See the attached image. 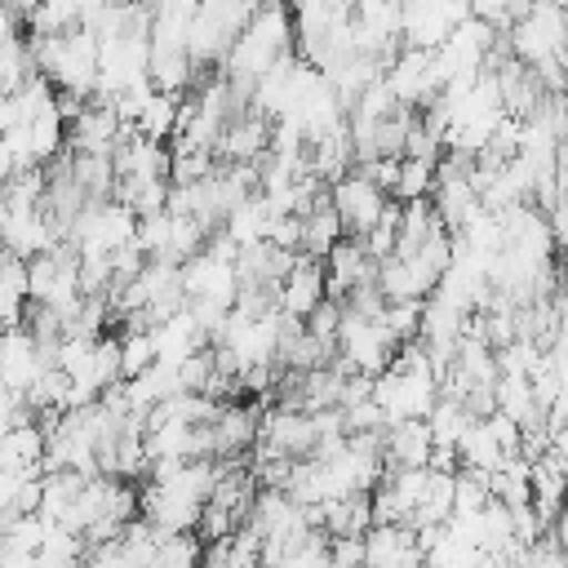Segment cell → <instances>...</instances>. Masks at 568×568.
<instances>
[{
  "label": "cell",
  "instance_id": "cell-26",
  "mask_svg": "<svg viewBox=\"0 0 568 568\" xmlns=\"http://www.w3.org/2000/svg\"><path fill=\"white\" fill-rule=\"evenodd\" d=\"M417 315H422V302H386L377 320L404 342V337H417Z\"/></svg>",
  "mask_w": 568,
  "mask_h": 568
},
{
  "label": "cell",
  "instance_id": "cell-4",
  "mask_svg": "<svg viewBox=\"0 0 568 568\" xmlns=\"http://www.w3.org/2000/svg\"><path fill=\"white\" fill-rule=\"evenodd\" d=\"M382 84L386 93L399 102V106H422L439 93V80H435V62H430V49H413V44H399L386 67H382Z\"/></svg>",
  "mask_w": 568,
  "mask_h": 568
},
{
  "label": "cell",
  "instance_id": "cell-17",
  "mask_svg": "<svg viewBox=\"0 0 568 568\" xmlns=\"http://www.w3.org/2000/svg\"><path fill=\"white\" fill-rule=\"evenodd\" d=\"M368 524H373L368 493H346V497H328V501H320V528H324L328 537L368 532Z\"/></svg>",
  "mask_w": 568,
  "mask_h": 568
},
{
  "label": "cell",
  "instance_id": "cell-20",
  "mask_svg": "<svg viewBox=\"0 0 568 568\" xmlns=\"http://www.w3.org/2000/svg\"><path fill=\"white\" fill-rule=\"evenodd\" d=\"M422 422H426V430H430V444H457V435L466 430L470 413L462 408V399H453V395H444V390H439Z\"/></svg>",
  "mask_w": 568,
  "mask_h": 568
},
{
  "label": "cell",
  "instance_id": "cell-28",
  "mask_svg": "<svg viewBox=\"0 0 568 568\" xmlns=\"http://www.w3.org/2000/svg\"><path fill=\"white\" fill-rule=\"evenodd\" d=\"M337 320H342V302H333V297H324L306 320H302V328L311 333V337H320V342H333V333H337Z\"/></svg>",
  "mask_w": 568,
  "mask_h": 568
},
{
  "label": "cell",
  "instance_id": "cell-12",
  "mask_svg": "<svg viewBox=\"0 0 568 568\" xmlns=\"http://www.w3.org/2000/svg\"><path fill=\"white\" fill-rule=\"evenodd\" d=\"M204 430H209V457H244L257 435V408L217 404V413L204 422Z\"/></svg>",
  "mask_w": 568,
  "mask_h": 568
},
{
  "label": "cell",
  "instance_id": "cell-29",
  "mask_svg": "<svg viewBox=\"0 0 568 568\" xmlns=\"http://www.w3.org/2000/svg\"><path fill=\"white\" fill-rule=\"evenodd\" d=\"M328 564H364V532L328 537Z\"/></svg>",
  "mask_w": 568,
  "mask_h": 568
},
{
  "label": "cell",
  "instance_id": "cell-14",
  "mask_svg": "<svg viewBox=\"0 0 568 568\" xmlns=\"http://www.w3.org/2000/svg\"><path fill=\"white\" fill-rule=\"evenodd\" d=\"M364 564H382V568L422 564L413 528L408 524H368V532H364Z\"/></svg>",
  "mask_w": 568,
  "mask_h": 568
},
{
  "label": "cell",
  "instance_id": "cell-3",
  "mask_svg": "<svg viewBox=\"0 0 568 568\" xmlns=\"http://www.w3.org/2000/svg\"><path fill=\"white\" fill-rule=\"evenodd\" d=\"M377 408L386 413V422H399V417H426V408L435 404L439 395V382L430 368H382L373 377V390Z\"/></svg>",
  "mask_w": 568,
  "mask_h": 568
},
{
  "label": "cell",
  "instance_id": "cell-25",
  "mask_svg": "<svg viewBox=\"0 0 568 568\" xmlns=\"http://www.w3.org/2000/svg\"><path fill=\"white\" fill-rule=\"evenodd\" d=\"M151 359H155V342H151V333H146V328H124V337H120V377L142 373Z\"/></svg>",
  "mask_w": 568,
  "mask_h": 568
},
{
  "label": "cell",
  "instance_id": "cell-1",
  "mask_svg": "<svg viewBox=\"0 0 568 568\" xmlns=\"http://www.w3.org/2000/svg\"><path fill=\"white\" fill-rule=\"evenodd\" d=\"M284 53H293V13H288V4L284 0H257V9L248 13V22L240 27V36L231 40V49L222 53V71H226L222 80L240 98H248L253 80L271 62H280Z\"/></svg>",
  "mask_w": 568,
  "mask_h": 568
},
{
  "label": "cell",
  "instance_id": "cell-15",
  "mask_svg": "<svg viewBox=\"0 0 568 568\" xmlns=\"http://www.w3.org/2000/svg\"><path fill=\"white\" fill-rule=\"evenodd\" d=\"M271 222H275V209H271V200L262 195V191H248L244 200H235L231 209H226V217L217 222L235 244H253V240H266V231H271Z\"/></svg>",
  "mask_w": 568,
  "mask_h": 568
},
{
  "label": "cell",
  "instance_id": "cell-11",
  "mask_svg": "<svg viewBox=\"0 0 568 568\" xmlns=\"http://www.w3.org/2000/svg\"><path fill=\"white\" fill-rule=\"evenodd\" d=\"M44 359H40V342L27 324H4L0 328V386L4 390H27L40 377Z\"/></svg>",
  "mask_w": 568,
  "mask_h": 568
},
{
  "label": "cell",
  "instance_id": "cell-8",
  "mask_svg": "<svg viewBox=\"0 0 568 568\" xmlns=\"http://www.w3.org/2000/svg\"><path fill=\"white\" fill-rule=\"evenodd\" d=\"M120 129H124V120H120L115 102H111V98H102V93H89V98L80 102V111L67 120V146H71V151L111 155V146H115Z\"/></svg>",
  "mask_w": 568,
  "mask_h": 568
},
{
  "label": "cell",
  "instance_id": "cell-24",
  "mask_svg": "<svg viewBox=\"0 0 568 568\" xmlns=\"http://www.w3.org/2000/svg\"><path fill=\"white\" fill-rule=\"evenodd\" d=\"M36 75V58H31V44L22 40V36H9V40H0V80H4V89L13 93L18 84H27Z\"/></svg>",
  "mask_w": 568,
  "mask_h": 568
},
{
  "label": "cell",
  "instance_id": "cell-31",
  "mask_svg": "<svg viewBox=\"0 0 568 568\" xmlns=\"http://www.w3.org/2000/svg\"><path fill=\"white\" fill-rule=\"evenodd\" d=\"M342 4H351V9H364V4H373V0H342Z\"/></svg>",
  "mask_w": 568,
  "mask_h": 568
},
{
  "label": "cell",
  "instance_id": "cell-19",
  "mask_svg": "<svg viewBox=\"0 0 568 568\" xmlns=\"http://www.w3.org/2000/svg\"><path fill=\"white\" fill-rule=\"evenodd\" d=\"M297 217H302V248H297V253L324 257V248L342 235V222H337V213H333V204H328V191H324L306 213H297Z\"/></svg>",
  "mask_w": 568,
  "mask_h": 568
},
{
  "label": "cell",
  "instance_id": "cell-23",
  "mask_svg": "<svg viewBox=\"0 0 568 568\" xmlns=\"http://www.w3.org/2000/svg\"><path fill=\"white\" fill-rule=\"evenodd\" d=\"M204 235H209V226H204L200 217H191V213H169V248H164V257H169V262L191 257L195 248H204Z\"/></svg>",
  "mask_w": 568,
  "mask_h": 568
},
{
  "label": "cell",
  "instance_id": "cell-9",
  "mask_svg": "<svg viewBox=\"0 0 568 568\" xmlns=\"http://www.w3.org/2000/svg\"><path fill=\"white\" fill-rule=\"evenodd\" d=\"M324 302V262L311 253H293L288 271L275 280V311L288 320H306Z\"/></svg>",
  "mask_w": 568,
  "mask_h": 568
},
{
  "label": "cell",
  "instance_id": "cell-22",
  "mask_svg": "<svg viewBox=\"0 0 568 568\" xmlns=\"http://www.w3.org/2000/svg\"><path fill=\"white\" fill-rule=\"evenodd\" d=\"M435 186V160H417V155H399L395 182H390V200H422Z\"/></svg>",
  "mask_w": 568,
  "mask_h": 568
},
{
  "label": "cell",
  "instance_id": "cell-13",
  "mask_svg": "<svg viewBox=\"0 0 568 568\" xmlns=\"http://www.w3.org/2000/svg\"><path fill=\"white\" fill-rule=\"evenodd\" d=\"M426 457H430V430L422 417L386 422V430H382V462L386 466H426Z\"/></svg>",
  "mask_w": 568,
  "mask_h": 568
},
{
  "label": "cell",
  "instance_id": "cell-21",
  "mask_svg": "<svg viewBox=\"0 0 568 568\" xmlns=\"http://www.w3.org/2000/svg\"><path fill=\"white\" fill-rule=\"evenodd\" d=\"M200 550H204V541L191 528H182V532H155L151 564H160V568H195L200 564Z\"/></svg>",
  "mask_w": 568,
  "mask_h": 568
},
{
  "label": "cell",
  "instance_id": "cell-10",
  "mask_svg": "<svg viewBox=\"0 0 568 568\" xmlns=\"http://www.w3.org/2000/svg\"><path fill=\"white\" fill-rule=\"evenodd\" d=\"M439 271L413 248V253H386L377 262V288L386 302H422L435 288Z\"/></svg>",
  "mask_w": 568,
  "mask_h": 568
},
{
  "label": "cell",
  "instance_id": "cell-7",
  "mask_svg": "<svg viewBox=\"0 0 568 568\" xmlns=\"http://www.w3.org/2000/svg\"><path fill=\"white\" fill-rule=\"evenodd\" d=\"M377 280V257H368L364 240L359 235H337L328 248H324V297L342 302L355 284H373Z\"/></svg>",
  "mask_w": 568,
  "mask_h": 568
},
{
  "label": "cell",
  "instance_id": "cell-16",
  "mask_svg": "<svg viewBox=\"0 0 568 568\" xmlns=\"http://www.w3.org/2000/svg\"><path fill=\"white\" fill-rule=\"evenodd\" d=\"M44 457V430L40 422L27 413L18 417L13 426H4L0 435V470H27V466H40Z\"/></svg>",
  "mask_w": 568,
  "mask_h": 568
},
{
  "label": "cell",
  "instance_id": "cell-32",
  "mask_svg": "<svg viewBox=\"0 0 568 568\" xmlns=\"http://www.w3.org/2000/svg\"><path fill=\"white\" fill-rule=\"evenodd\" d=\"M133 4H146V9H151V4H155V0H133Z\"/></svg>",
  "mask_w": 568,
  "mask_h": 568
},
{
  "label": "cell",
  "instance_id": "cell-30",
  "mask_svg": "<svg viewBox=\"0 0 568 568\" xmlns=\"http://www.w3.org/2000/svg\"><path fill=\"white\" fill-rule=\"evenodd\" d=\"M18 27H22V22H18V13H13V9H9V4L0 0V40H9V36H18Z\"/></svg>",
  "mask_w": 568,
  "mask_h": 568
},
{
  "label": "cell",
  "instance_id": "cell-18",
  "mask_svg": "<svg viewBox=\"0 0 568 568\" xmlns=\"http://www.w3.org/2000/svg\"><path fill=\"white\" fill-rule=\"evenodd\" d=\"M457 466H475V470H497L506 462V448L497 444V435L488 430L484 417H470L466 430L457 435Z\"/></svg>",
  "mask_w": 568,
  "mask_h": 568
},
{
  "label": "cell",
  "instance_id": "cell-27",
  "mask_svg": "<svg viewBox=\"0 0 568 568\" xmlns=\"http://www.w3.org/2000/svg\"><path fill=\"white\" fill-rule=\"evenodd\" d=\"M235 524H240V519H235L231 510H222V506L204 501V506H200V515H195V528H191V532H195L200 541H217V537H226Z\"/></svg>",
  "mask_w": 568,
  "mask_h": 568
},
{
  "label": "cell",
  "instance_id": "cell-6",
  "mask_svg": "<svg viewBox=\"0 0 568 568\" xmlns=\"http://www.w3.org/2000/svg\"><path fill=\"white\" fill-rule=\"evenodd\" d=\"M328 204H333V213H337V222H342L346 235H364V231L377 222V213H382V204H386V191H382L377 182H368V178L351 164L342 178L328 182Z\"/></svg>",
  "mask_w": 568,
  "mask_h": 568
},
{
  "label": "cell",
  "instance_id": "cell-5",
  "mask_svg": "<svg viewBox=\"0 0 568 568\" xmlns=\"http://www.w3.org/2000/svg\"><path fill=\"white\" fill-rule=\"evenodd\" d=\"M178 275H182V293L191 302H209V306L231 311L235 288H240V275H235V262L231 257H217L209 248H195L191 257L178 262Z\"/></svg>",
  "mask_w": 568,
  "mask_h": 568
},
{
  "label": "cell",
  "instance_id": "cell-2",
  "mask_svg": "<svg viewBox=\"0 0 568 568\" xmlns=\"http://www.w3.org/2000/svg\"><path fill=\"white\" fill-rule=\"evenodd\" d=\"M333 342H337V355H342L351 368L368 373V377H377L382 368H390L395 346H399V337H395L377 315H355V311H346V306H342V320H337Z\"/></svg>",
  "mask_w": 568,
  "mask_h": 568
}]
</instances>
